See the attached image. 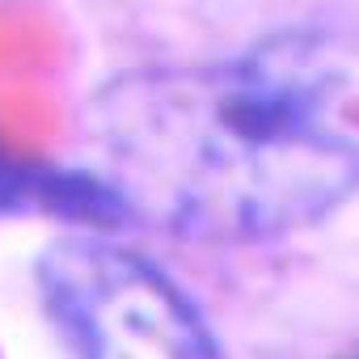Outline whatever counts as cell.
I'll list each match as a JSON object with an SVG mask.
<instances>
[{
  "label": "cell",
  "mask_w": 359,
  "mask_h": 359,
  "mask_svg": "<svg viewBox=\"0 0 359 359\" xmlns=\"http://www.w3.org/2000/svg\"><path fill=\"white\" fill-rule=\"evenodd\" d=\"M85 144L123 216L187 241L292 237L359 195V64L321 30H283L140 68L93 93Z\"/></svg>",
  "instance_id": "obj_1"
},
{
  "label": "cell",
  "mask_w": 359,
  "mask_h": 359,
  "mask_svg": "<svg viewBox=\"0 0 359 359\" xmlns=\"http://www.w3.org/2000/svg\"><path fill=\"white\" fill-rule=\"evenodd\" d=\"M43 287L81 359H224L173 279L97 233L51 245Z\"/></svg>",
  "instance_id": "obj_2"
}]
</instances>
